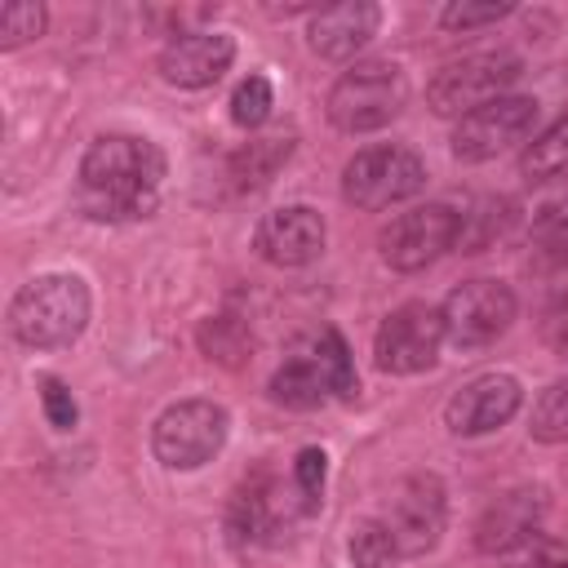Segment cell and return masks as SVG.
I'll return each mask as SVG.
<instances>
[{"label":"cell","instance_id":"cell-16","mask_svg":"<svg viewBox=\"0 0 568 568\" xmlns=\"http://www.w3.org/2000/svg\"><path fill=\"white\" fill-rule=\"evenodd\" d=\"M541 515H546V497L541 488H506L501 497H493L475 524V546L484 555H510L519 546H528L541 528Z\"/></svg>","mask_w":568,"mask_h":568},{"label":"cell","instance_id":"cell-18","mask_svg":"<svg viewBox=\"0 0 568 568\" xmlns=\"http://www.w3.org/2000/svg\"><path fill=\"white\" fill-rule=\"evenodd\" d=\"M328 395H333L328 390V377H324V368H320V359H315L311 346L297 351V355H288L275 368V377H271V399L275 404H288V408H320Z\"/></svg>","mask_w":568,"mask_h":568},{"label":"cell","instance_id":"cell-6","mask_svg":"<svg viewBox=\"0 0 568 568\" xmlns=\"http://www.w3.org/2000/svg\"><path fill=\"white\" fill-rule=\"evenodd\" d=\"M519 58L506 53V49H493V53H470L462 62H448L430 84H426V106L435 115H470L475 106L493 102V98H506V89L519 80Z\"/></svg>","mask_w":568,"mask_h":568},{"label":"cell","instance_id":"cell-5","mask_svg":"<svg viewBox=\"0 0 568 568\" xmlns=\"http://www.w3.org/2000/svg\"><path fill=\"white\" fill-rule=\"evenodd\" d=\"M231 435V417L213 399H178L151 426V453L169 470H195L222 453Z\"/></svg>","mask_w":568,"mask_h":568},{"label":"cell","instance_id":"cell-9","mask_svg":"<svg viewBox=\"0 0 568 568\" xmlns=\"http://www.w3.org/2000/svg\"><path fill=\"white\" fill-rule=\"evenodd\" d=\"M439 315H444V337L453 346H462V351H475V346L497 342L510 328V320H515V293H510L506 280L479 275V280L457 284L444 297Z\"/></svg>","mask_w":568,"mask_h":568},{"label":"cell","instance_id":"cell-31","mask_svg":"<svg viewBox=\"0 0 568 568\" xmlns=\"http://www.w3.org/2000/svg\"><path fill=\"white\" fill-rule=\"evenodd\" d=\"M541 235L555 240V244H568V195L555 200V204L541 213Z\"/></svg>","mask_w":568,"mask_h":568},{"label":"cell","instance_id":"cell-13","mask_svg":"<svg viewBox=\"0 0 568 568\" xmlns=\"http://www.w3.org/2000/svg\"><path fill=\"white\" fill-rule=\"evenodd\" d=\"M231 62H235V40L226 31H178L160 49L155 71L173 89H209L222 80V71H231Z\"/></svg>","mask_w":568,"mask_h":568},{"label":"cell","instance_id":"cell-1","mask_svg":"<svg viewBox=\"0 0 568 568\" xmlns=\"http://www.w3.org/2000/svg\"><path fill=\"white\" fill-rule=\"evenodd\" d=\"M164 151L138 133H102L80 155V209L93 222H138L160 204Z\"/></svg>","mask_w":568,"mask_h":568},{"label":"cell","instance_id":"cell-24","mask_svg":"<svg viewBox=\"0 0 568 568\" xmlns=\"http://www.w3.org/2000/svg\"><path fill=\"white\" fill-rule=\"evenodd\" d=\"M399 550L382 519H364L351 532V568H395Z\"/></svg>","mask_w":568,"mask_h":568},{"label":"cell","instance_id":"cell-28","mask_svg":"<svg viewBox=\"0 0 568 568\" xmlns=\"http://www.w3.org/2000/svg\"><path fill=\"white\" fill-rule=\"evenodd\" d=\"M324 479H328V457H324V448H302L297 462H293V488H297V497H302L306 510L320 506Z\"/></svg>","mask_w":568,"mask_h":568},{"label":"cell","instance_id":"cell-23","mask_svg":"<svg viewBox=\"0 0 568 568\" xmlns=\"http://www.w3.org/2000/svg\"><path fill=\"white\" fill-rule=\"evenodd\" d=\"M528 430H532V439H541V444H564V439H568V377H555V382L537 395Z\"/></svg>","mask_w":568,"mask_h":568},{"label":"cell","instance_id":"cell-26","mask_svg":"<svg viewBox=\"0 0 568 568\" xmlns=\"http://www.w3.org/2000/svg\"><path fill=\"white\" fill-rule=\"evenodd\" d=\"M44 4L40 0H13L0 9V49H18L27 40L44 36Z\"/></svg>","mask_w":568,"mask_h":568},{"label":"cell","instance_id":"cell-22","mask_svg":"<svg viewBox=\"0 0 568 568\" xmlns=\"http://www.w3.org/2000/svg\"><path fill=\"white\" fill-rule=\"evenodd\" d=\"M311 351H315V359H320V368H324V377H328V390H333L337 399H351V395L359 390V377H355L346 337H342L337 328H324V333L311 342Z\"/></svg>","mask_w":568,"mask_h":568},{"label":"cell","instance_id":"cell-32","mask_svg":"<svg viewBox=\"0 0 568 568\" xmlns=\"http://www.w3.org/2000/svg\"><path fill=\"white\" fill-rule=\"evenodd\" d=\"M515 568H568V555H559L555 546H532V550H524V559Z\"/></svg>","mask_w":568,"mask_h":568},{"label":"cell","instance_id":"cell-11","mask_svg":"<svg viewBox=\"0 0 568 568\" xmlns=\"http://www.w3.org/2000/svg\"><path fill=\"white\" fill-rule=\"evenodd\" d=\"M439 342H444V315L426 302H404L377 324L373 359H377L382 373L408 377V373H422V368L435 364Z\"/></svg>","mask_w":568,"mask_h":568},{"label":"cell","instance_id":"cell-20","mask_svg":"<svg viewBox=\"0 0 568 568\" xmlns=\"http://www.w3.org/2000/svg\"><path fill=\"white\" fill-rule=\"evenodd\" d=\"M519 169L528 182H546V178H559L568 169V115H559L546 133H537L524 155H519Z\"/></svg>","mask_w":568,"mask_h":568},{"label":"cell","instance_id":"cell-17","mask_svg":"<svg viewBox=\"0 0 568 568\" xmlns=\"http://www.w3.org/2000/svg\"><path fill=\"white\" fill-rule=\"evenodd\" d=\"M377 27H382V9L368 0L328 4V9H315L311 18V49L328 62H346L377 36Z\"/></svg>","mask_w":568,"mask_h":568},{"label":"cell","instance_id":"cell-29","mask_svg":"<svg viewBox=\"0 0 568 568\" xmlns=\"http://www.w3.org/2000/svg\"><path fill=\"white\" fill-rule=\"evenodd\" d=\"M40 404H44V417L53 430H71L80 422V408H75V395L67 390L62 377H40Z\"/></svg>","mask_w":568,"mask_h":568},{"label":"cell","instance_id":"cell-19","mask_svg":"<svg viewBox=\"0 0 568 568\" xmlns=\"http://www.w3.org/2000/svg\"><path fill=\"white\" fill-rule=\"evenodd\" d=\"M288 155H293V138H284V133H275V138H253L248 146H240V151L231 155V178H235L240 191H257V186H266V182L275 178V169H280Z\"/></svg>","mask_w":568,"mask_h":568},{"label":"cell","instance_id":"cell-12","mask_svg":"<svg viewBox=\"0 0 568 568\" xmlns=\"http://www.w3.org/2000/svg\"><path fill=\"white\" fill-rule=\"evenodd\" d=\"M537 111H541L537 98H524V93H506V98H493V102L475 106L453 129V155L462 164H484V160L501 155L506 146L524 142L532 133Z\"/></svg>","mask_w":568,"mask_h":568},{"label":"cell","instance_id":"cell-14","mask_svg":"<svg viewBox=\"0 0 568 568\" xmlns=\"http://www.w3.org/2000/svg\"><path fill=\"white\" fill-rule=\"evenodd\" d=\"M324 235L328 231H324L320 209H311V204H284V209H271L257 222L253 248H257L262 262L293 271V266H306V262H315L324 253Z\"/></svg>","mask_w":568,"mask_h":568},{"label":"cell","instance_id":"cell-27","mask_svg":"<svg viewBox=\"0 0 568 568\" xmlns=\"http://www.w3.org/2000/svg\"><path fill=\"white\" fill-rule=\"evenodd\" d=\"M506 13H515L510 0H484V4H475V0H457V4H444V9H439V22H444L448 31H475V27H493V22H501Z\"/></svg>","mask_w":568,"mask_h":568},{"label":"cell","instance_id":"cell-7","mask_svg":"<svg viewBox=\"0 0 568 568\" xmlns=\"http://www.w3.org/2000/svg\"><path fill=\"white\" fill-rule=\"evenodd\" d=\"M457 231H462V213L444 200L417 204L399 217H390V226L382 231V262L399 275L426 271L435 257H444L448 248H457Z\"/></svg>","mask_w":568,"mask_h":568},{"label":"cell","instance_id":"cell-4","mask_svg":"<svg viewBox=\"0 0 568 568\" xmlns=\"http://www.w3.org/2000/svg\"><path fill=\"white\" fill-rule=\"evenodd\" d=\"M422 186H426V164L413 146H399V142L364 146L342 169V200L355 209H368V213L404 204Z\"/></svg>","mask_w":568,"mask_h":568},{"label":"cell","instance_id":"cell-10","mask_svg":"<svg viewBox=\"0 0 568 568\" xmlns=\"http://www.w3.org/2000/svg\"><path fill=\"white\" fill-rule=\"evenodd\" d=\"M297 515H306L297 488L280 484L275 475H253L235 488L231 506H226V532H231V546L235 550H248V546H266L275 541Z\"/></svg>","mask_w":568,"mask_h":568},{"label":"cell","instance_id":"cell-15","mask_svg":"<svg viewBox=\"0 0 568 568\" xmlns=\"http://www.w3.org/2000/svg\"><path fill=\"white\" fill-rule=\"evenodd\" d=\"M524 404V386L510 373H484L475 382H466L448 404H444V426L453 435H488L501 430Z\"/></svg>","mask_w":568,"mask_h":568},{"label":"cell","instance_id":"cell-8","mask_svg":"<svg viewBox=\"0 0 568 568\" xmlns=\"http://www.w3.org/2000/svg\"><path fill=\"white\" fill-rule=\"evenodd\" d=\"M444 519H448V493L435 470H417V475L399 479V488L390 493V506L382 515L399 559H417V555L435 550Z\"/></svg>","mask_w":568,"mask_h":568},{"label":"cell","instance_id":"cell-30","mask_svg":"<svg viewBox=\"0 0 568 568\" xmlns=\"http://www.w3.org/2000/svg\"><path fill=\"white\" fill-rule=\"evenodd\" d=\"M546 342L555 355H568V293L559 297V306L546 315Z\"/></svg>","mask_w":568,"mask_h":568},{"label":"cell","instance_id":"cell-25","mask_svg":"<svg viewBox=\"0 0 568 568\" xmlns=\"http://www.w3.org/2000/svg\"><path fill=\"white\" fill-rule=\"evenodd\" d=\"M271 106H275V89H271L266 75H244V80L235 84V93H231V120H235L240 129L266 124Z\"/></svg>","mask_w":568,"mask_h":568},{"label":"cell","instance_id":"cell-3","mask_svg":"<svg viewBox=\"0 0 568 568\" xmlns=\"http://www.w3.org/2000/svg\"><path fill=\"white\" fill-rule=\"evenodd\" d=\"M404 106H408V75L399 62H386V58L346 67L328 89V120L342 133L386 129Z\"/></svg>","mask_w":568,"mask_h":568},{"label":"cell","instance_id":"cell-21","mask_svg":"<svg viewBox=\"0 0 568 568\" xmlns=\"http://www.w3.org/2000/svg\"><path fill=\"white\" fill-rule=\"evenodd\" d=\"M200 351H204L209 359L235 368V364L253 351V333H248V324H240L235 315H213V320L200 324Z\"/></svg>","mask_w":568,"mask_h":568},{"label":"cell","instance_id":"cell-2","mask_svg":"<svg viewBox=\"0 0 568 568\" xmlns=\"http://www.w3.org/2000/svg\"><path fill=\"white\" fill-rule=\"evenodd\" d=\"M89 284L67 271L27 280L9 302V333L31 351L71 346L89 328Z\"/></svg>","mask_w":568,"mask_h":568}]
</instances>
